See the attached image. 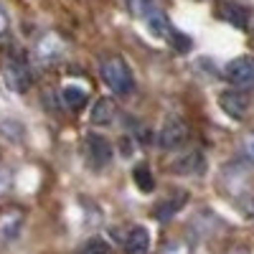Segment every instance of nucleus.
<instances>
[{"label": "nucleus", "mask_w": 254, "mask_h": 254, "mask_svg": "<svg viewBox=\"0 0 254 254\" xmlns=\"http://www.w3.org/2000/svg\"><path fill=\"white\" fill-rule=\"evenodd\" d=\"M99 76L115 94H127L132 89V71L120 56H107L99 64Z\"/></svg>", "instance_id": "f257e3e1"}, {"label": "nucleus", "mask_w": 254, "mask_h": 254, "mask_svg": "<svg viewBox=\"0 0 254 254\" xmlns=\"http://www.w3.org/2000/svg\"><path fill=\"white\" fill-rule=\"evenodd\" d=\"M226 79L234 87H254V59L249 56H239L234 61L226 64Z\"/></svg>", "instance_id": "f03ea898"}, {"label": "nucleus", "mask_w": 254, "mask_h": 254, "mask_svg": "<svg viewBox=\"0 0 254 254\" xmlns=\"http://www.w3.org/2000/svg\"><path fill=\"white\" fill-rule=\"evenodd\" d=\"M186 137H188V130H186V125L178 117H168L165 125L160 127V135H158V140H160V145L165 147V150L181 147L186 142Z\"/></svg>", "instance_id": "7ed1b4c3"}, {"label": "nucleus", "mask_w": 254, "mask_h": 254, "mask_svg": "<svg viewBox=\"0 0 254 254\" xmlns=\"http://www.w3.org/2000/svg\"><path fill=\"white\" fill-rule=\"evenodd\" d=\"M87 155H89V163H92L94 168H102V165L110 163L112 147H110V142L104 140L102 135H89V137H87Z\"/></svg>", "instance_id": "20e7f679"}, {"label": "nucleus", "mask_w": 254, "mask_h": 254, "mask_svg": "<svg viewBox=\"0 0 254 254\" xmlns=\"http://www.w3.org/2000/svg\"><path fill=\"white\" fill-rule=\"evenodd\" d=\"M3 81H5V87L10 92H26L31 76H28L26 66L20 61H10L8 66H5V71H3Z\"/></svg>", "instance_id": "39448f33"}, {"label": "nucleus", "mask_w": 254, "mask_h": 254, "mask_svg": "<svg viewBox=\"0 0 254 254\" xmlns=\"http://www.w3.org/2000/svg\"><path fill=\"white\" fill-rule=\"evenodd\" d=\"M219 104H221V110L229 115V117H234V120H242L247 115V97L239 94V92H221L219 97Z\"/></svg>", "instance_id": "423d86ee"}, {"label": "nucleus", "mask_w": 254, "mask_h": 254, "mask_svg": "<svg viewBox=\"0 0 254 254\" xmlns=\"http://www.w3.org/2000/svg\"><path fill=\"white\" fill-rule=\"evenodd\" d=\"M147 247H150V234H147L145 226H135L125 239V252L127 254H147Z\"/></svg>", "instance_id": "0eeeda50"}, {"label": "nucleus", "mask_w": 254, "mask_h": 254, "mask_svg": "<svg viewBox=\"0 0 254 254\" xmlns=\"http://www.w3.org/2000/svg\"><path fill=\"white\" fill-rule=\"evenodd\" d=\"M61 99H64V104H66L71 112H79L84 104H87V92H84L81 87H64Z\"/></svg>", "instance_id": "6e6552de"}, {"label": "nucleus", "mask_w": 254, "mask_h": 254, "mask_svg": "<svg viewBox=\"0 0 254 254\" xmlns=\"http://www.w3.org/2000/svg\"><path fill=\"white\" fill-rule=\"evenodd\" d=\"M115 117V104L107 99V97H102L97 104H94V110H92V122L94 125H110Z\"/></svg>", "instance_id": "1a4fd4ad"}, {"label": "nucleus", "mask_w": 254, "mask_h": 254, "mask_svg": "<svg viewBox=\"0 0 254 254\" xmlns=\"http://www.w3.org/2000/svg\"><path fill=\"white\" fill-rule=\"evenodd\" d=\"M147 28H150V33H153V36H158V38L171 36V31H168V20H165V15H163V13H158V10L147 13Z\"/></svg>", "instance_id": "9d476101"}, {"label": "nucleus", "mask_w": 254, "mask_h": 254, "mask_svg": "<svg viewBox=\"0 0 254 254\" xmlns=\"http://www.w3.org/2000/svg\"><path fill=\"white\" fill-rule=\"evenodd\" d=\"M176 171H181V173H198L201 168H203V158H201V153H188V155H183L176 165Z\"/></svg>", "instance_id": "9b49d317"}, {"label": "nucleus", "mask_w": 254, "mask_h": 254, "mask_svg": "<svg viewBox=\"0 0 254 254\" xmlns=\"http://www.w3.org/2000/svg\"><path fill=\"white\" fill-rule=\"evenodd\" d=\"M132 178H135L137 188L145 190V193H150V190L155 188V181H153L150 171H147V165H137V168H135V173H132Z\"/></svg>", "instance_id": "f8f14e48"}, {"label": "nucleus", "mask_w": 254, "mask_h": 254, "mask_svg": "<svg viewBox=\"0 0 254 254\" xmlns=\"http://www.w3.org/2000/svg\"><path fill=\"white\" fill-rule=\"evenodd\" d=\"M183 201H186V198H183V196H178L176 201H165V203H160V206L155 208V216H158V219H163V221H165V219H171V216L176 214V211L183 206Z\"/></svg>", "instance_id": "ddd939ff"}, {"label": "nucleus", "mask_w": 254, "mask_h": 254, "mask_svg": "<svg viewBox=\"0 0 254 254\" xmlns=\"http://www.w3.org/2000/svg\"><path fill=\"white\" fill-rule=\"evenodd\" d=\"M79 254H110V247L104 244L102 239H89L87 244L81 247V252Z\"/></svg>", "instance_id": "4468645a"}, {"label": "nucleus", "mask_w": 254, "mask_h": 254, "mask_svg": "<svg viewBox=\"0 0 254 254\" xmlns=\"http://www.w3.org/2000/svg\"><path fill=\"white\" fill-rule=\"evenodd\" d=\"M150 5H153V0H127V8H130L132 15H147L150 13Z\"/></svg>", "instance_id": "2eb2a0df"}, {"label": "nucleus", "mask_w": 254, "mask_h": 254, "mask_svg": "<svg viewBox=\"0 0 254 254\" xmlns=\"http://www.w3.org/2000/svg\"><path fill=\"white\" fill-rule=\"evenodd\" d=\"M224 13H226V20H231V23H237L239 28H244V26H247L244 10H239V8H231V5H224Z\"/></svg>", "instance_id": "dca6fc26"}, {"label": "nucleus", "mask_w": 254, "mask_h": 254, "mask_svg": "<svg viewBox=\"0 0 254 254\" xmlns=\"http://www.w3.org/2000/svg\"><path fill=\"white\" fill-rule=\"evenodd\" d=\"M171 44H173L178 51H188V49H190V41H188L183 33H178V31H173V33H171Z\"/></svg>", "instance_id": "f3484780"}, {"label": "nucleus", "mask_w": 254, "mask_h": 254, "mask_svg": "<svg viewBox=\"0 0 254 254\" xmlns=\"http://www.w3.org/2000/svg\"><path fill=\"white\" fill-rule=\"evenodd\" d=\"M163 254H190V249L183 242H171V244L163 249Z\"/></svg>", "instance_id": "a211bd4d"}, {"label": "nucleus", "mask_w": 254, "mask_h": 254, "mask_svg": "<svg viewBox=\"0 0 254 254\" xmlns=\"http://www.w3.org/2000/svg\"><path fill=\"white\" fill-rule=\"evenodd\" d=\"M5 33H8V15H5L3 5H0V41H3Z\"/></svg>", "instance_id": "6ab92c4d"}, {"label": "nucleus", "mask_w": 254, "mask_h": 254, "mask_svg": "<svg viewBox=\"0 0 254 254\" xmlns=\"http://www.w3.org/2000/svg\"><path fill=\"white\" fill-rule=\"evenodd\" d=\"M247 155H249V158L254 160V135H252V137L247 140Z\"/></svg>", "instance_id": "aec40b11"}, {"label": "nucleus", "mask_w": 254, "mask_h": 254, "mask_svg": "<svg viewBox=\"0 0 254 254\" xmlns=\"http://www.w3.org/2000/svg\"><path fill=\"white\" fill-rule=\"evenodd\" d=\"M3 186H5V181H3V178H0V190H3Z\"/></svg>", "instance_id": "412c9836"}]
</instances>
